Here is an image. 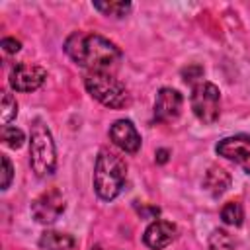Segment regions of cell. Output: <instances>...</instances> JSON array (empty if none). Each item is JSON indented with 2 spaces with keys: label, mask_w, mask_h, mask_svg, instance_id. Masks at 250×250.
I'll return each instance as SVG.
<instances>
[{
  "label": "cell",
  "mask_w": 250,
  "mask_h": 250,
  "mask_svg": "<svg viewBox=\"0 0 250 250\" xmlns=\"http://www.w3.org/2000/svg\"><path fill=\"white\" fill-rule=\"evenodd\" d=\"M127 180V164L115 152L104 148L100 150L94 166V189L100 199L111 201L115 199Z\"/></svg>",
  "instance_id": "obj_2"
},
{
  "label": "cell",
  "mask_w": 250,
  "mask_h": 250,
  "mask_svg": "<svg viewBox=\"0 0 250 250\" xmlns=\"http://www.w3.org/2000/svg\"><path fill=\"white\" fill-rule=\"evenodd\" d=\"M84 86L92 98H96L105 107L119 109L129 104V92L121 80H117L111 72L92 70L84 76Z\"/></svg>",
  "instance_id": "obj_4"
},
{
  "label": "cell",
  "mask_w": 250,
  "mask_h": 250,
  "mask_svg": "<svg viewBox=\"0 0 250 250\" xmlns=\"http://www.w3.org/2000/svg\"><path fill=\"white\" fill-rule=\"evenodd\" d=\"M12 176H14V168L8 156H2V189H8L12 184Z\"/></svg>",
  "instance_id": "obj_19"
},
{
  "label": "cell",
  "mask_w": 250,
  "mask_h": 250,
  "mask_svg": "<svg viewBox=\"0 0 250 250\" xmlns=\"http://www.w3.org/2000/svg\"><path fill=\"white\" fill-rule=\"evenodd\" d=\"M221 219L225 225H230V227H240L242 225V219H244V209L238 201H229L223 205L221 209Z\"/></svg>",
  "instance_id": "obj_14"
},
{
  "label": "cell",
  "mask_w": 250,
  "mask_h": 250,
  "mask_svg": "<svg viewBox=\"0 0 250 250\" xmlns=\"http://www.w3.org/2000/svg\"><path fill=\"white\" fill-rule=\"evenodd\" d=\"M92 250H102V248L100 246H92Z\"/></svg>",
  "instance_id": "obj_22"
},
{
  "label": "cell",
  "mask_w": 250,
  "mask_h": 250,
  "mask_svg": "<svg viewBox=\"0 0 250 250\" xmlns=\"http://www.w3.org/2000/svg\"><path fill=\"white\" fill-rule=\"evenodd\" d=\"M47 78V70L39 64L20 62L10 70V86L16 92H33Z\"/></svg>",
  "instance_id": "obj_7"
},
{
  "label": "cell",
  "mask_w": 250,
  "mask_h": 250,
  "mask_svg": "<svg viewBox=\"0 0 250 250\" xmlns=\"http://www.w3.org/2000/svg\"><path fill=\"white\" fill-rule=\"evenodd\" d=\"M174 236H176V227H174L170 221L156 219V221H152V223L146 227V230H145V234H143V240H145V244H146L148 248H152V250H162V248H166V246L174 240Z\"/></svg>",
  "instance_id": "obj_11"
},
{
  "label": "cell",
  "mask_w": 250,
  "mask_h": 250,
  "mask_svg": "<svg viewBox=\"0 0 250 250\" xmlns=\"http://www.w3.org/2000/svg\"><path fill=\"white\" fill-rule=\"evenodd\" d=\"M182 104H184V98L178 90L160 88V92L156 94V102H154V119L160 123H170L178 119L182 111Z\"/></svg>",
  "instance_id": "obj_9"
},
{
  "label": "cell",
  "mask_w": 250,
  "mask_h": 250,
  "mask_svg": "<svg viewBox=\"0 0 250 250\" xmlns=\"http://www.w3.org/2000/svg\"><path fill=\"white\" fill-rule=\"evenodd\" d=\"M219 156L236 162L246 174H250V137L248 135H234L227 137L217 143L215 146Z\"/></svg>",
  "instance_id": "obj_8"
},
{
  "label": "cell",
  "mask_w": 250,
  "mask_h": 250,
  "mask_svg": "<svg viewBox=\"0 0 250 250\" xmlns=\"http://www.w3.org/2000/svg\"><path fill=\"white\" fill-rule=\"evenodd\" d=\"M109 137L115 146H119L129 154H135L141 148V135L133 125V121L129 119H117L109 129Z\"/></svg>",
  "instance_id": "obj_10"
},
{
  "label": "cell",
  "mask_w": 250,
  "mask_h": 250,
  "mask_svg": "<svg viewBox=\"0 0 250 250\" xmlns=\"http://www.w3.org/2000/svg\"><path fill=\"white\" fill-rule=\"evenodd\" d=\"M203 188H205L213 197H219V195H223V193L230 188V176H229L223 168L211 166V168L205 172Z\"/></svg>",
  "instance_id": "obj_12"
},
{
  "label": "cell",
  "mask_w": 250,
  "mask_h": 250,
  "mask_svg": "<svg viewBox=\"0 0 250 250\" xmlns=\"http://www.w3.org/2000/svg\"><path fill=\"white\" fill-rule=\"evenodd\" d=\"M2 49L6 53H18L21 49V43L18 39H14V37H4L2 39Z\"/></svg>",
  "instance_id": "obj_20"
},
{
  "label": "cell",
  "mask_w": 250,
  "mask_h": 250,
  "mask_svg": "<svg viewBox=\"0 0 250 250\" xmlns=\"http://www.w3.org/2000/svg\"><path fill=\"white\" fill-rule=\"evenodd\" d=\"M74 244L76 240L70 234L59 230H45L39 238V246L43 250H70Z\"/></svg>",
  "instance_id": "obj_13"
},
{
  "label": "cell",
  "mask_w": 250,
  "mask_h": 250,
  "mask_svg": "<svg viewBox=\"0 0 250 250\" xmlns=\"http://www.w3.org/2000/svg\"><path fill=\"white\" fill-rule=\"evenodd\" d=\"M29 164L35 176L45 178L55 172L57 166V150H55V141L49 131V127L41 121L35 119L31 125L29 133Z\"/></svg>",
  "instance_id": "obj_3"
},
{
  "label": "cell",
  "mask_w": 250,
  "mask_h": 250,
  "mask_svg": "<svg viewBox=\"0 0 250 250\" xmlns=\"http://www.w3.org/2000/svg\"><path fill=\"white\" fill-rule=\"evenodd\" d=\"M191 109L201 123H215L221 113V92L213 82H199L191 90Z\"/></svg>",
  "instance_id": "obj_5"
},
{
  "label": "cell",
  "mask_w": 250,
  "mask_h": 250,
  "mask_svg": "<svg viewBox=\"0 0 250 250\" xmlns=\"http://www.w3.org/2000/svg\"><path fill=\"white\" fill-rule=\"evenodd\" d=\"M168 156H170V150H168V148H158V150H156L154 160H156L158 164H164V162L168 160Z\"/></svg>",
  "instance_id": "obj_21"
},
{
  "label": "cell",
  "mask_w": 250,
  "mask_h": 250,
  "mask_svg": "<svg viewBox=\"0 0 250 250\" xmlns=\"http://www.w3.org/2000/svg\"><path fill=\"white\" fill-rule=\"evenodd\" d=\"M94 8L100 10L105 16H113V18H123L125 14H129L131 4L129 2H94Z\"/></svg>",
  "instance_id": "obj_15"
},
{
  "label": "cell",
  "mask_w": 250,
  "mask_h": 250,
  "mask_svg": "<svg viewBox=\"0 0 250 250\" xmlns=\"http://www.w3.org/2000/svg\"><path fill=\"white\" fill-rule=\"evenodd\" d=\"M0 111H2V123L4 125H8L18 115V102H16V98L12 94L4 92V96H2V109Z\"/></svg>",
  "instance_id": "obj_18"
},
{
  "label": "cell",
  "mask_w": 250,
  "mask_h": 250,
  "mask_svg": "<svg viewBox=\"0 0 250 250\" xmlns=\"http://www.w3.org/2000/svg\"><path fill=\"white\" fill-rule=\"evenodd\" d=\"M2 141H4V145L6 146H10V148H21V145H23V141H25V135H23V131L21 129H18V127H4L2 129Z\"/></svg>",
  "instance_id": "obj_16"
},
{
  "label": "cell",
  "mask_w": 250,
  "mask_h": 250,
  "mask_svg": "<svg viewBox=\"0 0 250 250\" xmlns=\"http://www.w3.org/2000/svg\"><path fill=\"white\" fill-rule=\"evenodd\" d=\"M64 53L80 66L92 70L109 72L121 59L119 47L100 33L74 31L64 41Z\"/></svg>",
  "instance_id": "obj_1"
},
{
  "label": "cell",
  "mask_w": 250,
  "mask_h": 250,
  "mask_svg": "<svg viewBox=\"0 0 250 250\" xmlns=\"http://www.w3.org/2000/svg\"><path fill=\"white\" fill-rule=\"evenodd\" d=\"M209 250H234L232 238L229 236V232L221 229L213 230V234L209 236Z\"/></svg>",
  "instance_id": "obj_17"
},
{
  "label": "cell",
  "mask_w": 250,
  "mask_h": 250,
  "mask_svg": "<svg viewBox=\"0 0 250 250\" xmlns=\"http://www.w3.org/2000/svg\"><path fill=\"white\" fill-rule=\"evenodd\" d=\"M62 211H64V197H62V193L57 188L43 191L31 203V215H33V219L37 223H43V225L55 223L62 215Z\"/></svg>",
  "instance_id": "obj_6"
}]
</instances>
